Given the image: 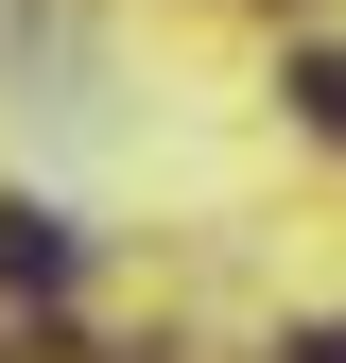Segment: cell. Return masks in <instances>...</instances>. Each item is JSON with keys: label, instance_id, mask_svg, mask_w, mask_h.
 <instances>
[{"label": "cell", "instance_id": "cell-1", "mask_svg": "<svg viewBox=\"0 0 346 363\" xmlns=\"http://www.w3.org/2000/svg\"><path fill=\"white\" fill-rule=\"evenodd\" d=\"M0 294H69V208L0 191Z\"/></svg>", "mask_w": 346, "mask_h": 363}, {"label": "cell", "instance_id": "cell-2", "mask_svg": "<svg viewBox=\"0 0 346 363\" xmlns=\"http://www.w3.org/2000/svg\"><path fill=\"white\" fill-rule=\"evenodd\" d=\"M294 104H312L329 139H346V52H294Z\"/></svg>", "mask_w": 346, "mask_h": 363}, {"label": "cell", "instance_id": "cell-3", "mask_svg": "<svg viewBox=\"0 0 346 363\" xmlns=\"http://www.w3.org/2000/svg\"><path fill=\"white\" fill-rule=\"evenodd\" d=\"M277 363H346V329H294V346H277Z\"/></svg>", "mask_w": 346, "mask_h": 363}]
</instances>
